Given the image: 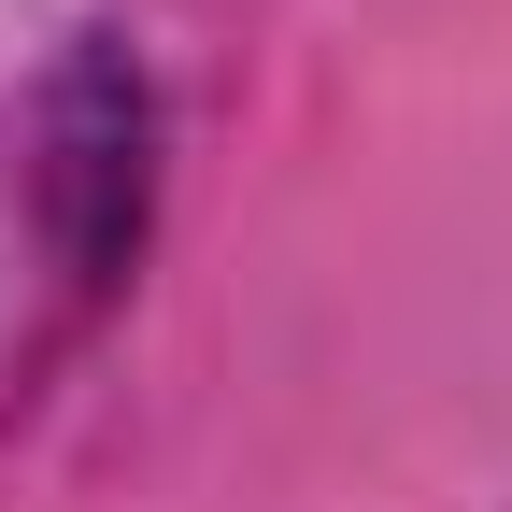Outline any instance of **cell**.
Returning <instances> with one entry per match:
<instances>
[]
</instances>
